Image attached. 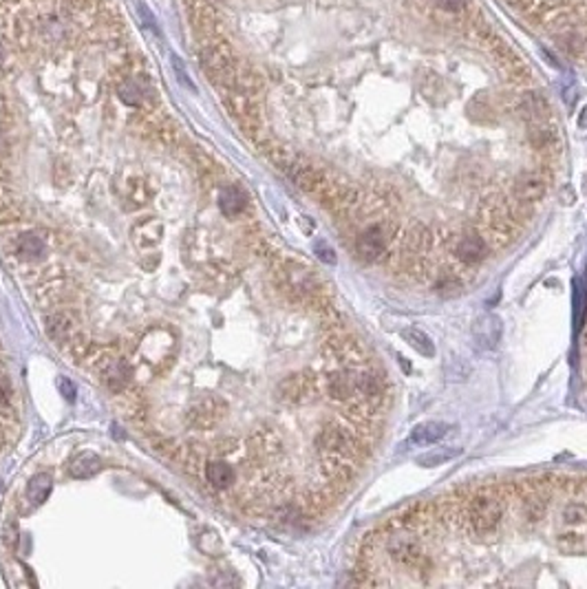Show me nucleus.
Returning <instances> with one entry per match:
<instances>
[{
	"label": "nucleus",
	"mask_w": 587,
	"mask_h": 589,
	"mask_svg": "<svg viewBox=\"0 0 587 589\" xmlns=\"http://www.w3.org/2000/svg\"><path fill=\"white\" fill-rule=\"evenodd\" d=\"M199 60L205 75L212 80L217 87L221 89H232L236 75H239V66H236L234 55L230 53V49L223 45V42H212L201 49Z\"/></svg>",
	"instance_id": "f03ea898"
},
{
	"label": "nucleus",
	"mask_w": 587,
	"mask_h": 589,
	"mask_svg": "<svg viewBox=\"0 0 587 589\" xmlns=\"http://www.w3.org/2000/svg\"><path fill=\"white\" fill-rule=\"evenodd\" d=\"M219 404V400H215V398H210V400H203L197 409H194V424H199V426H212V424H217L219 419L223 417V415H215V406Z\"/></svg>",
	"instance_id": "9b49d317"
},
{
	"label": "nucleus",
	"mask_w": 587,
	"mask_h": 589,
	"mask_svg": "<svg viewBox=\"0 0 587 589\" xmlns=\"http://www.w3.org/2000/svg\"><path fill=\"white\" fill-rule=\"evenodd\" d=\"M199 548L205 554H217L221 550V541H219V537L215 535V532H205V535L199 539Z\"/></svg>",
	"instance_id": "2eb2a0df"
},
{
	"label": "nucleus",
	"mask_w": 587,
	"mask_h": 589,
	"mask_svg": "<svg viewBox=\"0 0 587 589\" xmlns=\"http://www.w3.org/2000/svg\"><path fill=\"white\" fill-rule=\"evenodd\" d=\"M100 468H102L100 457L93 455V453H82L71 461L68 472H71L75 479H87V477H93L95 472H100Z\"/></svg>",
	"instance_id": "0eeeda50"
},
{
	"label": "nucleus",
	"mask_w": 587,
	"mask_h": 589,
	"mask_svg": "<svg viewBox=\"0 0 587 589\" xmlns=\"http://www.w3.org/2000/svg\"><path fill=\"white\" fill-rule=\"evenodd\" d=\"M7 400H9V388H7V384L0 380V409H3V406L7 404Z\"/></svg>",
	"instance_id": "6ab92c4d"
},
{
	"label": "nucleus",
	"mask_w": 587,
	"mask_h": 589,
	"mask_svg": "<svg viewBox=\"0 0 587 589\" xmlns=\"http://www.w3.org/2000/svg\"><path fill=\"white\" fill-rule=\"evenodd\" d=\"M47 333L51 335L53 340H64L66 335H68V320H66V316L58 314V316L49 318V327H47Z\"/></svg>",
	"instance_id": "ddd939ff"
},
{
	"label": "nucleus",
	"mask_w": 587,
	"mask_h": 589,
	"mask_svg": "<svg viewBox=\"0 0 587 589\" xmlns=\"http://www.w3.org/2000/svg\"><path fill=\"white\" fill-rule=\"evenodd\" d=\"M161 223L157 221H146L142 223V226H137L135 228V234H137V243L139 245H155L159 241V236H161Z\"/></svg>",
	"instance_id": "f8f14e48"
},
{
	"label": "nucleus",
	"mask_w": 587,
	"mask_h": 589,
	"mask_svg": "<svg viewBox=\"0 0 587 589\" xmlns=\"http://www.w3.org/2000/svg\"><path fill=\"white\" fill-rule=\"evenodd\" d=\"M5 110V104H3V97H0V113Z\"/></svg>",
	"instance_id": "aec40b11"
},
{
	"label": "nucleus",
	"mask_w": 587,
	"mask_h": 589,
	"mask_svg": "<svg viewBox=\"0 0 587 589\" xmlns=\"http://www.w3.org/2000/svg\"><path fill=\"white\" fill-rule=\"evenodd\" d=\"M58 386H60L62 395H64L66 400H75V386H73V382H68V380H64V377H60Z\"/></svg>",
	"instance_id": "f3484780"
},
{
	"label": "nucleus",
	"mask_w": 587,
	"mask_h": 589,
	"mask_svg": "<svg viewBox=\"0 0 587 589\" xmlns=\"http://www.w3.org/2000/svg\"><path fill=\"white\" fill-rule=\"evenodd\" d=\"M148 93H150V89L139 78H135V75L124 78L117 84V95H119V100L126 106H142L144 100L148 97Z\"/></svg>",
	"instance_id": "7ed1b4c3"
},
{
	"label": "nucleus",
	"mask_w": 587,
	"mask_h": 589,
	"mask_svg": "<svg viewBox=\"0 0 587 589\" xmlns=\"http://www.w3.org/2000/svg\"><path fill=\"white\" fill-rule=\"evenodd\" d=\"M205 479L217 490L230 488L234 483V468L230 464H226V461H212V464H208V468H205Z\"/></svg>",
	"instance_id": "423d86ee"
},
{
	"label": "nucleus",
	"mask_w": 587,
	"mask_h": 589,
	"mask_svg": "<svg viewBox=\"0 0 587 589\" xmlns=\"http://www.w3.org/2000/svg\"><path fill=\"white\" fill-rule=\"evenodd\" d=\"M552 541L563 554L587 550V506L567 499L552 521Z\"/></svg>",
	"instance_id": "f257e3e1"
},
{
	"label": "nucleus",
	"mask_w": 587,
	"mask_h": 589,
	"mask_svg": "<svg viewBox=\"0 0 587 589\" xmlns=\"http://www.w3.org/2000/svg\"><path fill=\"white\" fill-rule=\"evenodd\" d=\"M131 377H133V369H131V364L126 362V360H115V362H110L108 367H106V373H104V380H106V386L110 391H124L126 384L131 382Z\"/></svg>",
	"instance_id": "39448f33"
},
{
	"label": "nucleus",
	"mask_w": 587,
	"mask_h": 589,
	"mask_svg": "<svg viewBox=\"0 0 587 589\" xmlns=\"http://www.w3.org/2000/svg\"><path fill=\"white\" fill-rule=\"evenodd\" d=\"M433 5L440 11L449 13V16H457V13H461L468 7V0H433Z\"/></svg>",
	"instance_id": "4468645a"
},
{
	"label": "nucleus",
	"mask_w": 587,
	"mask_h": 589,
	"mask_svg": "<svg viewBox=\"0 0 587 589\" xmlns=\"http://www.w3.org/2000/svg\"><path fill=\"white\" fill-rule=\"evenodd\" d=\"M444 432H446V426L444 424H435V422H430V424H422V426H417L411 435V442L413 444H433V442H437L440 437H444Z\"/></svg>",
	"instance_id": "9d476101"
},
{
	"label": "nucleus",
	"mask_w": 587,
	"mask_h": 589,
	"mask_svg": "<svg viewBox=\"0 0 587 589\" xmlns=\"http://www.w3.org/2000/svg\"><path fill=\"white\" fill-rule=\"evenodd\" d=\"M51 488H53V479H51V474L47 472H40L36 474L34 479L29 481V486H27V497H29L31 503H36V506H40V503H45L47 497L51 495Z\"/></svg>",
	"instance_id": "6e6552de"
},
{
	"label": "nucleus",
	"mask_w": 587,
	"mask_h": 589,
	"mask_svg": "<svg viewBox=\"0 0 587 589\" xmlns=\"http://www.w3.org/2000/svg\"><path fill=\"white\" fill-rule=\"evenodd\" d=\"M173 66H175V71H177V75H179V82L184 84L186 89H194V87H192V82H190V80H188V75H186V66H184V62H181V58H177V55L173 58Z\"/></svg>",
	"instance_id": "dca6fc26"
},
{
	"label": "nucleus",
	"mask_w": 587,
	"mask_h": 589,
	"mask_svg": "<svg viewBox=\"0 0 587 589\" xmlns=\"http://www.w3.org/2000/svg\"><path fill=\"white\" fill-rule=\"evenodd\" d=\"M42 254H45V241L38 234H22L18 238V256L38 259Z\"/></svg>",
	"instance_id": "1a4fd4ad"
},
{
	"label": "nucleus",
	"mask_w": 587,
	"mask_h": 589,
	"mask_svg": "<svg viewBox=\"0 0 587 589\" xmlns=\"http://www.w3.org/2000/svg\"><path fill=\"white\" fill-rule=\"evenodd\" d=\"M247 205V196L241 188H236V186H228V188H223L221 194H219V208H221V212L226 214V217H239L243 210Z\"/></svg>",
	"instance_id": "20e7f679"
},
{
	"label": "nucleus",
	"mask_w": 587,
	"mask_h": 589,
	"mask_svg": "<svg viewBox=\"0 0 587 589\" xmlns=\"http://www.w3.org/2000/svg\"><path fill=\"white\" fill-rule=\"evenodd\" d=\"M137 11L142 13V20H144V24H148V27H152V24H155V20H152V13L148 11V7H146L144 3H137Z\"/></svg>",
	"instance_id": "a211bd4d"
}]
</instances>
